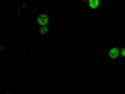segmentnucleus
Masks as SVG:
<instances>
[{"instance_id":"obj_4","label":"nucleus","mask_w":125,"mask_h":94,"mask_svg":"<svg viewBox=\"0 0 125 94\" xmlns=\"http://www.w3.org/2000/svg\"><path fill=\"white\" fill-rule=\"evenodd\" d=\"M121 50V57H125V48H119Z\"/></svg>"},{"instance_id":"obj_1","label":"nucleus","mask_w":125,"mask_h":94,"mask_svg":"<svg viewBox=\"0 0 125 94\" xmlns=\"http://www.w3.org/2000/svg\"><path fill=\"white\" fill-rule=\"evenodd\" d=\"M38 23H40V27H48V15L40 13V15H38Z\"/></svg>"},{"instance_id":"obj_3","label":"nucleus","mask_w":125,"mask_h":94,"mask_svg":"<svg viewBox=\"0 0 125 94\" xmlns=\"http://www.w3.org/2000/svg\"><path fill=\"white\" fill-rule=\"evenodd\" d=\"M100 6V0H88V9H92V11H96Z\"/></svg>"},{"instance_id":"obj_5","label":"nucleus","mask_w":125,"mask_h":94,"mask_svg":"<svg viewBox=\"0 0 125 94\" xmlns=\"http://www.w3.org/2000/svg\"><path fill=\"white\" fill-rule=\"evenodd\" d=\"M4 94H10V92H4Z\"/></svg>"},{"instance_id":"obj_2","label":"nucleus","mask_w":125,"mask_h":94,"mask_svg":"<svg viewBox=\"0 0 125 94\" xmlns=\"http://www.w3.org/2000/svg\"><path fill=\"white\" fill-rule=\"evenodd\" d=\"M108 57H111V59H119L121 57V50L117 48V46H113V48L108 50Z\"/></svg>"}]
</instances>
